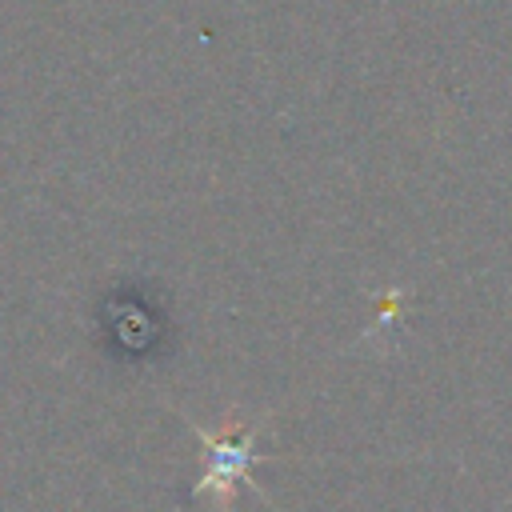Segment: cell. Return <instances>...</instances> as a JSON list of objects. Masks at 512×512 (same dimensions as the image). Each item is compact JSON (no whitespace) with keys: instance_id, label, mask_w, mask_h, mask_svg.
<instances>
[{"instance_id":"1","label":"cell","mask_w":512,"mask_h":512,"mask_svg":"<svg viewBox=\"0 0 512 512\" xmlns=\"http://www.w3.org/2000/svg\"><path fill=\"white\" fill-rule=\"evenodd\" d=\"M192 432L200 436L204 456H208L200 480L192 484V496H216L220 504H228L236 496V488L248 484V472L260 460L256 456V424H248L240 432H220V436L192 424Z\"/></svg>"},{"instance_id":"2","label":"cell","mask_w":512,"mask_h":512,"mask_svg":"<svg viewBox=\"0 0 512 512\" xmlns=\"http://www.w3.org/2000/svg\"><path fill=\"white\" fill-rule=\"evenodd\" d=\"M104 324H108L116 348H124V352H132V356H140V352L148 348L152 332H156L152 312H148L136 296H124V292L108 300V320H104Z\"/></svg>"}]
</instances>
